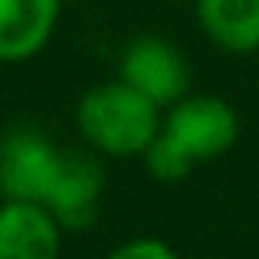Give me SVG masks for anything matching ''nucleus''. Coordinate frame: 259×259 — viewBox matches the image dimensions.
Instances as JSON below:
<instances>
[{"label":"nucleus","instance_id":"f257e3e1","mask_svg":"<svg viewBox=\"0 0 259 259\" xmlns=\"http://www.w3.org/2000/svg\"><path fill=\"white\" fill-rule=\"evenodd\" d=\"M164 108L141 95L125 79L99 82L82 92L76 105V125L85 145L102 158H141L145 148L158 138Z\"/></svg>","mask_w":259,"mask_h":259},{"label":"nucleus","instance_id":"f03ea898","mask_svg":"<svg viewBox=\"0 0 259 259\" xmlns=\"http://www.w3.org/2000/svg\"><path fill=\"white\" fill-rule=\"evenodd\" d=\"M161 132L197 164L217 161L240 141V115L220 95L187 92L181 102L164 108Z\"/></svg>","mask_w":259,"mask_h":259},{"label":"nucleus","instance_id":"7ed1b4c3","mask_svg":"<svg viewBox=\"0 0 259 259\" xmlns=\"http://www.w3.org/2000/svg\"><path fill=\"white\" fill-rule=\"evenodd\" d=\"M63 148L36 128H10L0 138V200L46 203L59 174Z\"/></svg>","mask_w":259,"mask_h":259},{"label":"nucleus","instance_id":"20e7f679","mask_svg":"<svg viewBox=\"0 0 259 259\" xmlns=\"http://www.w3.org/2000/svg\"><path fill=\"white\" fill-rule=\"evenodd\" d=\"M118 79L135 85L158 108H171L190 92V66L171 39L141 33L128 39L118 59Z\"/></svg>","mask_w":259,"mask_h":259},{"label":"nucleus","instance_id":"39448f33","mask_svg":"<svg viewBox=\"0 0 259 259\" xmlns=\"http://www.w3.org/2000/svg\"><path fill=\"white\" fill-rule=\"evenodd\" d=\"M105 194V171L99 158L89 151L63 148L59 174L43 207L59 220L63 230H85L99 217V203Z\"/></svg>","mask_w":259,"mask_h":259},{"label":"nucleus","instance_id":"423d86ee","mask_svg":"<svg viewBox=\"0 0 259 259\" xmlns=\"http://www.w3.org/2000/svg\"><path fill=\"white\" fill-rule=\"evenodd\" d=\"M59 220L33 200H0V259H59Z\"/></svg>","mask_w":259,"mask_h":259},{"label":"nucleus","instance_id":"0eeeda50","mask_svg":"<svg viewBox=\"0 0 259 259\" xmlns=\"http://www.w3.org/2000/svg\"><path fill=\"white\" fill-rule=\"evenodd\" d=\"M63 0H0V63L39 56L59 26Z\"/></svg>","mask_w":259,"mask_h":259},{"label":"nucleus","instance_id":"6e6552de","mask_svg":"<svg viewBox=\"0 0 259 259\" xmlns=\"http://www.w3.org/2000/svg\"><path fill=\"white\" fill-rule=\"evenodd\" d=\"M203 36L230 56L259 53V0H194Z\"/></svg>","mask_w":259,"mask_h":259},{"label":"nucleus","instance_id":"1a4fd4ad","mask_svg":"<svg viewBox=\"0 0 259 259\" xmlns=\"http://www.w3.org/2000/svg\"><path fill=\"white\" fill-rule=\"evenodd\" d=\"M141 158H145L148 174H151L154 181H161V184H177V181H184V177L194 171V161H190L164 132H158V138L145 148Z\"/></svg>","mask_w":259,"mask_h":259},{"label":"nucleus","instance_id":"9d476101","mask_svg":"<svg viewBox=\"0 0 259 259\" xmlns=\"http://www.w3.org/2000/svg\"><path fill=\"white\" fill-rule=\"evenodd\" d=\"M105 259H181L171 243L158 240V236H135V240L115 246Z\"/></svg>","mask_w":259,"mask_h":259}]
</instances>
